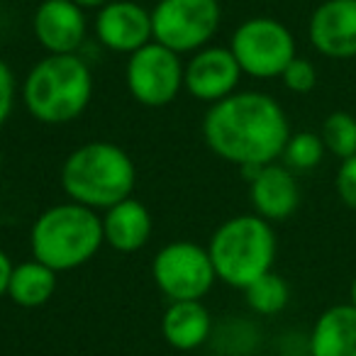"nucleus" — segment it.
I'll list each match as a JSON object with an SVG mask.
<instances>
[{"instance_id":"obj_1","label":"nucleus","mask_w":356,"mask_h":356,"mask_svg":"<svg viewBox=\"0 0 356 356\" xmlns=\"http://www.w3.org/2000/svg\"><path fill=\"white\" fill-rule=\"evenodd\" d=\"M291 134L283 105L261 90H237L210 105L203 118L208 149L237 168L278 161Z\"/></svg>"},{"instance_id":"obj_2","label":"nucleus","mask_w":356,"mask_h":356,"mask_svg":"<svg viewBox=\"0 0 356 356\" xmlns=\"http://www.w3.org/2000/svg\"><path fill=\"white\" fill-rule=\"evenodd\" d=\"M137 186L134 159L120 144L95 139L76 147L61 163L66 198L90 210H108L132 198Z\"/></svg>"},{"instance_id":"obj_3","label":"nucleus","mask_w":356,"mask_h":356,"mask_svg":"<svg viewBox=\"0 0 356 356\" xmlns=\"http://www.w3.org/2000/svg\"><path fill=\"white\" fill-rule=\"evenodd\" d=\"M93 71L79 54H47L22 81V103L42 124H69L93 100Z\"/></svg>"},{"instance_id":"obj_4","label":"nucleus","mask_w":356,"mask_h":356,"mask_svg":"<svg viewBox=\"0 0 356 356\" xmlns=\"http://www.w3.org/2000/svg\"><path fill=\"white\" fill-rule=\"evenodd\" d=\"M103 244V220L98 210L74 200L42 210L30 229L32 259L47 264L56 273L86 266Z\"/></svg>"},{"instance_id":"obj_5","label":"nucleus","mask_w":356,"mask_h":356,"mask_svg":"<svg viewBox=\"0 0 356 356\" xmlns=\"http://www.w3.org/2000/svg\"><path fill=\"white\" fill-rule=\"evenodd\" d=\"M278 242L273 225L257 213L225 220L208 242L215 276L225 286L244 291L264 273L273 271Z\"/></svg>"},{"instance_id":"obj_6","label":"nucleus","mask_w":356,"mask_h":356,"mask_svg":"<svg viewBox=\"0 0 356 356\" xmlns=\"http://www.w3.org/2000/svg\"><path fill=\"white\" fill-rule=\"evenodd\" d=\"M229 51L244 76L252 79H281L286 66L298 56L296 37L281 20L268 15L239 22L229 40Z\"/></svg>"},{"instance_id":"obj_7","label":"nucleus","mask_w":356,"mask_h":356,"mask_svg":"<svg viewBox=\"0 0 356 356\" xmlns=\"http://www.w3.org/2000/svg\"><path fill=\"white\" fill-rule=\"evenodd\" d=\"M222 22L220 0H159L152 10L154 42L176 54H195L215 40Z\"/></svg>"},{"instance_id":"obj_8","label":"nucleus","mask_w":356,"mask_h":356,"mask_svg":"<svg viewBox=\"0 0 356 356\" xmlns=\"http://www.w3.org/2000/svg\"><path fill=\"white\" fill-rule=\"evenodd\" d=\"M152 278L168 302L203 300L218 281L208 247L186 239L163 244L154 254Z\"/></svg>"},{"instance_id":"obj_9","label":"nucleus","mask_w":356,"mask_h":356,"mask_svg":"<svg viewBox=\"0 0 356 356\" xmlns=\"http://www.w3.org/2000/svg\"><path fill=\"white\" fill-rule=\"evenodd\" d=\"M184 69L181 54L159 42H149L127 56L124 86L144 108H166L184 90Z\"/></svg>"},{"instance_id":"obj_10","label":"nucleus","mask_w":356,"mask_h":356,"mask_svg":"<svg viewBox=\"0 0 356 356\" xmlns=\"http://www.w3.org/2000/svg\"><path fill=\"white\" fill-rule=\"evenodd\" d=\"M242 76L244 74L229 47L208 44L186 61L184 90L200 103L215 105L227 95L237 93Z\"/></svg>"},{"instance_id":"obj_11","label":"nucleus","mask_w":356,"mask_h":356,"mask_svg":"<svg viewBox=\"0 0 356 356\" xmlns=\"http://www.w3.org/2000/svg\"><path fill=\"white\" fill-rule=\"evenodd\" d=\"M307 40L325 59H356V0H322L307 22Z\"/></svg>"},{"instance_id":"obj_12","label":"nucleus","mask_w":356,"mask_h":356,"mask_svg":"<svg viewBox=\"0 0 356 356\" xmlns=\"http://www.w3.org/2000/svg\"><path fill=\"white\" fill-rule=\"evenodd\" d=\"M95 37L115 54H134L154 42L152 10L132 0H113L95 15Z\"/></svg>"},{"instance_id":"obj_13","label":"nucleus","mask_w":356,"mask_h":356,"mask_svg":"<svg viewBox=\"0 0 356 356\" xmlns=\"http://www.w3.org/2000/svg\"><path fill=\"white\" fill-rule=\"evenodd\" d=\"M32 32L47 54H79L88 35L86 10L74 0H42L32 17Z\"/></svg>"},{"instance_id":"obj_14","label":"nucleus","mask_w":356,"mask_h":356,"mask_svg":"<svg viewBox=\"0 0 356 356\" xmlns=\"http://www.w3.org/2000/svg\"><path fill=\"white\" fill-rule=\"evenodd\" d=\"M249 203L259 218L286 222L300 205V186L286 163H266L249 181Z\"/></svg>"},{"instance_id":"obj_15","label":"nucleus","mask_w":356,"mask_h":356,"mask_svg":"<svg viewBox=\"0 0 356 356\" xmlns=\"http://www.w3.org/2000/svg\"><path fill=\"white\" fill-rule=\"evenodd\" d=\"M103 239L120 254H134L149 244L154 234V218L144 203L127 198L108 208L103 215Z\"/></svg>"},{"instance_id":"obj_16","label":"nucleus","mask_w":356,"mask_h":356,"mask_svg":"<svg viewBox=\"0 0 356 356\" xmlns=\"http://www.w3.org/2000/svg\"><path fill=\"white\" fill-rule=\"evenodd\" d=\"M310 356H356V307L337 302L322 310L307 337Z\"/></svg>"},{"instance_id":"obj_17","label":"nucleus","mask_w":356,"mask_h":356,"mask_svg":"<svg viewBox=\"0 0 356 356\" xmlns=\"http://www.w3.org/2000/svg\"><path fill=\"white\" fill-rule=\"evenodd\" d=\"M161 334L171 349L195 351L213 337V315L203 300L168 302L161 317Z\"/></svg>"},{"instance_id":"obj_18","label":"nucleus","mask_w":356,"mask_h":356,"mask_svg":"<svg viewBox=\"0 0 356 356\" xmlns=\"http://www.w3.org/2000/svg\"><path fill=\"white\" fill-rule=\"evenodd\" d=\"M59 286V273L47 264L30 259L13 268L10 283H8V298L20 307H42L54 298Z\"/></svg>"},{"instance_id":"obj_19","label":"nucleus","mask_w":356,"mask_h":356,"mask_svg":"<svg viewBox=\"0 0 356 356\" xmlns=\"http://www.w3.org/2000/svg\"><path fill=\"white\" fill-rule=\"evenodd\" d=\"M244 300H247L252 312L273 317L286 310L288 302H291V286L276 271H268L261 278H257L252 286L244 288Z\"/></svg>"},{"instance_id":"obj_20","label":"nucleus","mask_w":356,"mask_h":356,"mask_svg":"<svg viewBox=\"0 0 356 356\" xmlns=\"http://www.w3.org/2000/svg\"><path fill=\"white\" fill-rule=\"evenodd\" d=\"M320 137L327 154L337 156L339 161L356 154V115L346 110H334L325 118L320 127Z\"/></svg>"},{"instance_id":"obj_21","label":"nucleus","mask_w":356,"mask_h":356,"mask_svg":"<svg viewBox=\"0 0 356 356\" xmlns=\"http://www.w3.org/2000/svg\"><path fill=\"white\" fill-rule=\"evenodd\" d=\"M327 149L322 144L320 132H293L291 139L286 142V149H283L281 159L293 173L296 171H312L322 163Z\"/></svg>"},{"instance_id":"obj_22","label":"nucleus","mask_w":356,"mask_h":356,"mask_svg":"<svg viewBox=\"0 0 356 356\" xmlns=\"http://www.w3.org/2000/svg\"><path fill=\"white\" fill-rule=\"evenodd\" d=\"M281 81L291 93L305 95L317 86V69L310 59L296 56V59L286 66V71L281 74Z\"/></svg>"},{"instance_id":"obj_23","label":"nucleus","mask_w":356,"mask_h":356,"mask_svg":"<svg viewBox=\"0 0 356 356\" xmlns=\"http://www.w3.org/2000/svg\"><path fill=\"white\" fill-rule=\"evenodd\" d=\"M334 191L346 208L356 210V154L339 161L334 173Z\"/></svg>"},{"instance_id":"obj_24","label":"nucleus","mask_w":356,"mask_h":356,"mask_svg":"<svg viewBox=\"0 0 356 356\" xmlns=\"http://www.w3.org/2000/svg\"><path fill=\"white\" fill-rule=\"evenodd\" d=\"M15 98H17V81L13 69L0 59V127L10 120L13 108H15Z\"/></svg>"},{"instance_id":"obj_25","label":"nucleus","mask_w":356,"mask_h":356,"mask_svg":"<svg viewBox=\"0 0 356 356\" xmlns=\"http://www.w3.org/2000/svg\"><path fill=\"white\" fill-rule=\"evenodd\" d=\"M13 268H15V264H13L10 257L0 249V298H8V283H10Z\"/></svg>"},{"instance_id":"obj_26","label":"nucleus","mask_w":356,"mask_h":356,"mask_svg":"<svg viewBox=\"0 0 356 356\" xmlns=\"http://www.w3.org/2000/svg\"><path fill=\"white\" fill-rule=\"evenodd\" d=\"M74 3L79 8H83V10H100V8H105L113 0H74Z\"/></svg>"},{"instance_id":"obj_27","label":"nucleus","mask_w":356,"mask_h":356,"mask_svg":"<svg viewBox=\"0 0 356 356\" xmlns=\"http://www.w3.org/2000/svg\"><path fill=\"white\" fill-rule=\"evenodd\" d=\"M349 302L356 307V276L351 278V286H349Z\"/></svg>"},{"instance_id":"obj_28","label":"nucleus","mask_w":356,"mask_h":356,"mask_svg":"<svg viewBox=\"0 0 356 356\" xmlns=\"http://www.w3.org/2000/svg\"><path fill=\"white\" fill-rule=\"evenodd\" d=\"M0 171H3V149H0Z\"/></svg>"}]
</instances>
